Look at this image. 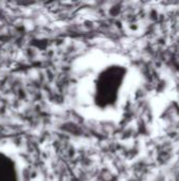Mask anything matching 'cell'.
Wrapping results in <instances>:
<instances>
[{"label":"cell","instance_id":"6da1fadb","mask_svg":"<svg viewBox=\"0 0 179 181\" xmlns=\"http://www.w3.org/2000/svg\"><path fill=\"white\" fill-rule=\"evenodd\" d=\"M19 167L8 155L0 152V181H19Z\"/></svg>","mask_w":179,"mask_h":181}]
</instances>
